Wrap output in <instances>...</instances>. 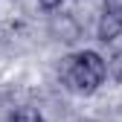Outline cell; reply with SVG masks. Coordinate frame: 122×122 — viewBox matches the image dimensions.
Here are the masks:
<instances>
[{
  "label": "cell",
  "instance_id": "obj_4",
  "mask_svg": "<svg viewBox=\"0 0 122 122\" xmlns=\"http://www.w3.org/2000/svg\"><path fill=\"white\" fill-rule=\"evenodd\" d=\"M9 122H44V116L35 108H18V111L9 116Z\"/></svg>",
  "mask_w": 122,
  "mask_h": 122
},
{
  "label": "cell",
  "instance_id": "obj_3",
  "mask_svg": "<svg viewBox=\"0 0 122 122\" xmlns=\"http://www.w3.org/2000/svg\"><path fill=\"white\" fill-rule=\"evenodd\" d=\"M47 29H50V35H52L55 41H64V44H76V41L81 38V23L76 20L73 15H67V12L50 15Z\"/></svg>",
  "mask_w": 122,
  "mask_h": 122
},
{
  "label": "cell",
  "instance_id": "obj_1",
  "mask_svg": "<svg viewBox=\"0 0 122 122\" xmlns=\"http://www.w3.org/2000/svg\"><path fill=\"white\" fill-rule=\"evenodd\" d=\"M108 79V64L105 58L93 50H84L79 55L64 58V67H61V81H64L73 93H93L99 90Z\"/></svg>",
  "mask_w": 122,
  "mask_h": 122
},
{
  "label": "cell",
  "instance_id": "obj_2",
  "mask_svg": "<svg viewBox=\"0 0 122 122\" xmlns=\"http://www.w3.org/2000/svg\"><path fill=\"white\" fill-rule=\"evenodd\" d=\"M122 35V6L108 3L105 12L99 15V23H96V38L102 44H111Z\"/></svg>",
  "mask_w": 122,
  "mask_h": 122
},
{
  "label": "cell",
  "instance_id": "obj_5",
  "mask_svg": "<svg viewBox=\"0 0 122 122\" xmlns=\"http://www.w3.org/2000/svg\"><path fill=\"white\" fill-rule=\"evenodd\" d=\"M111 73H113L116 81H122V50L113 52V58H111Z\"/></svg>",
  "mask_w": 122,
  "mask_h": 122
},
{
  "label": "cell",
  "instance_id": "obj_6",
  "mask_svg": "<svg viewBox=\"0 0 122 122\" xmlns=\"http://www.w3.org/2000/svg\"><path fill=\"white\" fill-rule=\"evenodd\" d=\"M61 3H64V0H38V6H41L44 12H58Z\"/></svg>",
  "mask_w": 122,
  "mask_h": 122
}]
</instances>
